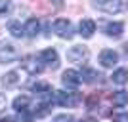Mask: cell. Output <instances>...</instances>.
Returning <instances> with one entry per match:
<instances>
[{
    "label": "cell",
    "instance_id": "cell-1",
    "mask_svg": "<svg viewBox=\"0 0 128 122\" xmlns=\"http://www.w3.org/2000/svg\"><path fill=\"white\" fill-rule=\"evenodd\" d=\"M92 6L105 13H120L128 10V0H92Z\"/></svg>",
    "mask_w": 128,
    "mask_h": 122
},
{
    "label": "cell",
    "instance_id": "cell-2",
    "mask_svg": "<svg viewBox=\"0 0 128 122\" xmlns=\"http://www.w3.org/2000/svg\"><path fill=\"white\" fill-rule=\"evenodd\" d=\"M54 31L58 34L59 38H65V40H71V38L75 36V29H73V23L69 19H65V17H59L54 21Z\"/></svg>",
    "mask_w": 128,
    "mask_h": 122
},
{
    "label": "cell",
    "instance_id": "cell-3",
    "mask_svg": "<svg viewBox=\"0 0 128 122\" xmlns=\"http://www.w3.org/2000/svg\"><path fill=\"white\" fill-rule=\"evenodd\" d=\"M78 94L75 92H63V90H58L54 94V101L61 107H76L78 105Z\"/></svg>",
    "mask_w": 128,
    "mask_h": 122
},
{
    "label": "cell",
    "instance_id": "cell-4",
    "mask_svg": "<svg viewBox=\"0 0 128 122\" xmlns=\"http://www.w3.org/2000/svg\"><path fill=\"white\" fill-rule=\"evenodd\" d=\"M19 57V52L12 42H6L2 40L0 42V63H14Z\"/></svg>",
    "mask_w": 128,
    "mask_h": 122
},
{
    "label": "cell",
    "instance_id": "cell-5",
    "mask_svg": "<svg viewBox=\"0 0 128 122\" xmlns=\"http://www.w3.org/2000/svg\"><path fill=\"white\" fill-rule=\"evenodd\" d=\"M21 67H23V71L29 73V74H40L42 69H44L42 61H40L36 55H27V57L21 61Z\"/></svg>",
    "mask_w": 128,
    "mask_h": 122
},
{
    "label": "cell",
    "instance_id": "cell-6",
    "mask_svg": "<svg viewBox=\"0 0 128 122\" xmlns=\"http://www.w3.org/2000/svg\"><path fill=\"white\" fill-rule=\"evenodd\" d=\"M38 59L42 61V65H46V67H50V69H58L59 67V55L58 52L54 48H46L40 52V55H38Z\"/></svg>",
    "mask_w": 128,
    "mask_h": 122
},
{
    "label": "cell",
    "instance_id": "cell-7",
    "mask_svg": "<svg viewBox=\"0 0 128 122\" xmlns=\"http://www.w3.org/2000/svg\"><path fill=\"white\" fill-rule=\"evenodd\" d=\"M88 55H90V52H88L86 46H73L67 52V59L73 61V63H84L86 59H88Z\"/></svg>",
    "mask_w": 128,
    "mask_h": 122
},
{
    "label": "cell",
    "instance_id": "cell-8",
    "mask_svg": "<svg viewBox=\"0 0 128 122\" xmlns=\"http://www.w3.org/2000/svg\"><path fill=\"white\" fill-rule=\"evenodd\" d=\"M61 82H63L67 88H76V86L82 82V76H80L78 71L69 69V71H65V73H63V76H61Z\"/></svg>",
    "mask_w": 128,
    "mask_h": 122
},
{
    "label": "cell",
    "instance_id": "cell-9",
    "mask_svg": "<svg viewBox=\"0 0 128 122\" xmlns=\"http://www.w3.org/2000/svg\"><path fill=\"white\" fill-rule=\"evenodd\" d=\"M100 63L103 65V67H115V65L118 63V53L115 52V50H102V53H100Z\"/></svg>",
    "mask_w": 128,
    "mask_h": 122
},
{
    "label": "cell",
    "instance_id": "cell-10",
    "mask_svg": "<svg viewBox=\"0 0 128 122\" xmlns=\"http://www.w3.org/2000/svg\"><path fill=\"white\" fill-rule=\"evenodd\" d=\"M94 32H96V23L92 21V19H82L78 23V34L82 38H92Z\"/></svg>",
    "mask_w": 128,
    "mask_h": 122
},
{
    "label": "cell",
    "instance_id": "cell-11",
    "mask_svg": "<svg viewBox=\"0 0 128 122\" xmlns=\"http://www.w3.org/2000/svg\"><path fill=\"white\" fill-rule=\"evenodd\" d=\"M124 32V25L120 21H111L105 25V34L107 36H113V38H120Z\"/></svg>",
    "mask_w": 128,
    "mask_h": 122
},
{
    "label": "cell",
    "instance_id": "cell-12",
    "mask_svg": "<svg viewBox=\"0 0 128 122\" xmlns=\"http://www.w3.org/2000/svg\"><path fill=\"white\" fill-rule=\"evenodd\" d=\"M23 27H25V34H27V36H31V38L38 36V32H40V21H38L36 17H31Z\"/></svg>",
    "mask_w": 128,
    "mask_h": 122
},
{
    "label": "cell",
    "instance_id": "cell-13",
    "mask_svg": "<svg viewBox=\"0 0 128 122\" xmlns=\"http://www.w3.org/2000/svg\"><path fill=\"white\" fill-rule=\"evenodd\" d=\"M31 90L34 96H40V97H48V96H52V92H54L48 82H36V84H32Z\"/></svg>",
    "mask_w": 128,
    "mask_h": 122
},
{
    "label": "cell",
    "instance_id": "cell-14",
    "mask_svg": "<svg viewBox=\"0 0 128 122\" xmlns=\"http://www.w3.org/2000/svg\"><path fill=\"white\" fill-rule=\"evenodd\" d=\"M2 82H4L6 88H14V86H17L19 82H21V76H19V73H17V71H10V73L4 74Z\"/></svg>",
    "mask_w": 128,
    "mask_h": 122
},
{
    "label": "cell",
    "instance_id": "cell-15",
    "mask_svg": "<svg viewBox=\"0 0 128 122\" xmlns=\"http://www.w3.org/2000/svg\"><path fill=\"white\" fill-rule=\"evenodd\" d=\"M14 109H16L17 113L21 111H29V105H31V99H29V96H17L16 99H14Z\"/></svg>",
    "mask_w": 128,
    "mask_h": 122
},
{
    "label": "cell",
    "instance_id": "cell-16",
    "mask_svg": "<svg viewBox=\"0 0 128 122\" xmlns=\"http://www.w3.org/2000/svg\"><path fill=\"white\" fill-rule=\"evenodd\" d=\"M111 78H113V82H115V84H118V86L126 84V82H128V69H124V67L117 69L115 73H113Z\"/></svg>",
    "mask_w": 128,
    "mask_h": 122
},
{
    "label": "cell",
    "instance_id": "cell-17",
    "mask_svg": "<svg viewBox=\"0 0 128 122\" xmlns=\"http://www.w3.org/2000/svg\"><path fill=\"white\" fill-rule=\"evenodd\" d=\"M8 31H10L12 36L21 38L23 34H25V27H23L19 21H10V23H8Z\"/></svg>",
    "mask_w": 128,
    "mask_h": 122
},
{
    "label": "cell",
    "instance_id": "cell-18",
    "mask_svg": "<svg viewBox=\"0 0 128 122\" xmlns=\"http://www.w3.org/2000/svg\"><path fill=\"white\" fill-rule=\"evenodd\" d=\"M113 103H115L117 107L128 105V92H126V90H118V92H115V94H113Z\"/></svg>",
    "mask_w": 128,
    "mask_h": 122
},
{
    "label": "cell",
    "instance_id": "cell-19",
    "mask_svg": "<svg viewBox=\"0 0 128 122\" xmlns=\"http://www.w3.org/2000/svg\"><path fill=\"white\" fill-rule=\"evenodd\" d=\"M80 76H82V82H90V84H94L102 74L98 73V71H94V69H82Z\"/></svg>",
    "mask_w": 128,
    "mask_h": 122
},
{
    "label": "cell",
    "instance_id": "cell-20",
    "mask_svg": "<svg viewBox=\"0 0 128 122\" xmlns=\"http://www.w3.org/2000/svg\"><path fill=\"white\" fill-rule=\"evenodd\" d=\"M38 107H40V109H36V113H34L38 118H40V117H46V115L52 111V105H50V103H42V105H38Z\"/></svg>",
    "mask_w": 128,
    "mask_h": 122
},
{
    "label": "cell",
    "instance_id": "cell-21",
    "mask_svg": "<svg viewBox=\"0 0 128 122\" xmlns=\"http://www.w3.org/2000/svg\"><path fill=\"white\" fill-rule=\"evenodd\" d=\"M31 120H32V115L29 111H21L16 117V122H31Z\"/></svg>",
    "mask_w": 128,
    "mask_h": 122
},
{
    "label": "cell",
    "instance_id": "cell-22",
    "mask_svg": "<svg viewBox=\"0 0 128 122\" xmlns=\"http://www.w3.org/2000/svg\"><path fill=\"white\" fill-rule=\"evenodd\" d=\"M10 8H12V0H0V15L8 13Z\"/></svg>",
    "mask_w": 128,
    "mask_h": 122
},
{
    "label": "cell",
    "instance_id": "cell-23",
    "mask_svg": "<svg viewBox=\"0 0 128 122\" xmlns=\"http://www.w3.org/2000/svg\"><path fill=\"white\" fill-rule=\"evenodd\" d=\"M75 118L71 117V115H58V117H54L52 122H73Z\"/></svg>",
    "mask_w": 128,
    "mask_h": 122
},
{
    "label": "cell",
    "instance_id": "cell-24",
    "mask_svg": "<svg viewBox=\"0 0 128 122\" xmlns=\"http://www.w3.org/2000/svg\"><path fill=\"white\" fill-rule=\"evenodd\" d=\"M115 120L117 122H128V113H118V115H115Z\"/></svg>",
    "mask_w": 128,
    "mask_h": 122
},
{
    "label": "cell",
    "instance_id": "cell-25",
    "mask_svg": "<svg viewBox=\"0 0 128 122\" xmlns=\"http://www.w3.org/2000/svg\"><path fill=\"white\" fill-rule=\"evenodd\" d=\"M4 105H6V96L2 94V92H0V111L4 109Z\"/></svg>",
    "mask_w": 128,
    "mask_h": 122
},
{
    "label": "cell",
    "instance_id": "cell-26",
    "mask_svg": "<svg viewBox=\"0 0 128 122\" xmlns=\"http://www.w3.org/2000/svg\"><path fill=\"white\" fill-rule=\"evenodd\" d=\"M80 122H98L96 118H92V117H86V118H82Z\"/></svg>",
    "mask_w": 128,
    "mask_h": 122
},
{
    "label": "cell",
    "instance_id": "cell-27",
    "mask_svg": "<svg viewBox=\"0 0 128 122\" xmlns=\"http://www.w3.org/2000/svg\"><path fill=\"white\" fill-rule=\"evenodd\" d=\"M52 2H54V4H58V6H61V4H63V0H52Z\"/></svg>",
    "mask_w": 128,
    "mask_h": 122
},
{
    "label": "cell",
    "instance_id": "cell-28",
    "mask_svg": "<svg viewBox=\"0 0 128 122\" xmlns=\"http://www.w3.org/2000/svg\"><path fill=\"white\" fill-rule=\"evenodd\" d=\"M2 122H12V118L10 117H4V118H2Z\"/></svg>",
    "mask_w": 128,
    "mask_h": 122
},
{
    "label": "cell",
    "instance_id": "cell-29",
    "mask_svg": "<svg viewBox=\"0 0 128 122\" xmlns=\"http://www.w3.org/2000/svg\"><path fill=\"white\" fill-rule=\"evenodd\" d=\"M124 52H126V55H128V44H124Z\"/></svg>",
    "mask_w": 128,
    "mask_h": 122
}]
</instances>
